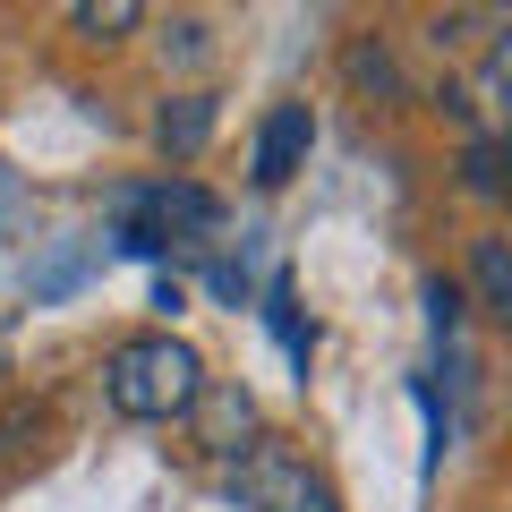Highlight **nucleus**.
<instances>
[{"mask_svg":"<svg viewBox=\"0 0 512 512\" xmlns=\"http://www.w3.org/2000/svg\"><path fill=\"white\" fill-rule=\"evenodd\" d=\"M103 393H111L120 419L171 427V419H188V410L205 402V359L180 342V333H137V342H120L103 359Z\"/></svg>","mask_w":512,"mask_h":512,"instance_id":"obj_1","label":"nucleus"},{"mask_svg":"<svg viewBox=\"0 0 512 512\" xmlns=\"http://www.w3.org/2000/svg\"><path fill=\"white\" fill-rule=\"evenodd\" d=\"M205 453H222V461H239V453H248V444H239V436H248V427H256V410H248V393H214V384H205Z\"/></svg>","mask_w":512,"mask_h":512,"instance_id":"obj_7","label":"nucleus"},{"mask_svg":"<svg viewBox=\"0 0 512 512\" xmlns=\"http://www.w3.org/2000/svg\"><path fill=\"white\" fill-rule=\"evenodd\" d=\"M69 26H77L86 43H120V35H137V26H146V9H137V0H77Z\"/></svg>","mask_w":512,"mask_h":512,"instance_id":"obj_9","label":"nucleus"},{"mask_svg":"<svg viewBox=\"0 0 512 512\" xmlns=\"http://www.w3.org/2000/svg\"><path fill=\"white\" fill-rule=\"evenodd\" d=\"M239 504L248 512H342V495L308 453H291L282 436H256L239 453Z\"/></svg>","mask_w":512,"mask_h":512,"instance_id":"obj_2","label":"nucleus"},{"mask_svg":"<svg viewBox=\"0 0 512 512\" xmlns=\"http://www.w3.org/2000/svg\"><path fill=\"white\" fill-rule=\"evenodd\" d=\"M461 188H470V197H512V154H504V137H470V154H461Z\"/></svg>","mask_w":512,"mask_h":512,"instance_id":"obj_8","label":"nucleus"},{"mask_svg":"<svg viewBox=\"0 0 512 512\" xmlns=\"http://www.w3.org/2000/svg\"><path fill=\"white\" fill-rule=\"evenodd\" d=\"M504 154H512V128H504Z\"/></svg>","mask_w":512,"mask_h":512,"instance_id":"obj_13","label":"nucleus"},{"mask_svg":"<svg viewBox=\"0 0 512 512\" xmlns=\"http://www.w3.org/2000/svg\"><path fill=\"white\" fill-rule=\"evenodd\" d=\"M470 291L495 325H512V239H478L470 248Z\"/></svg>","mask_w":512,"mask_h":512,"instance_id":"obj_6","label":"nucleus"},{"mask_svg":"<svg viewBox=\"0 0 512 512\" xmlns=\"http://www.w3.org/2000/svg\"><path fill=\"white\" fill-rule=\"evenodd\" d=\"M308 146H316V111H308V103H274L265 120H256L248 180H256V188H291L299 163H308Z\"/></svg>","mask_w":512,"mask_h":512,"instance_id":"obj_4","label":"nucleus"},{"mask_svg":"<svg viewBox=\"0 0 512 512\" xmlns=\"http://www.w3.org/2000/svg\"><path fill=\"white\" fill-rule=\"evenodd\" d=\"M205 137H214V94H171V103L154 111V146H163L171 163H197Z\"/></svg>","mask_w":512,"mask_h":512,"instance_id":"obj_5","label":"nucleus"},{"mask_svg":"<svg viewBox=\"0 0 512 512\" xmlns=\"http://www.w3.org/2000/svg\"><path fill=\"white\" fill-rule=\"evenodd\" d=\"M222 222V197L197 180H154V188H128V248H171L188 231H214Z\"/></svg>","mask_w":512,"mask_h":512,"instance_id":"obj_3","label":"nucleus"},{"mask_svg":"<svg viewBox=\"0 0 512 512\" xmlns=\"http://www.w3.org/2000/svg\"><path fill=\"white\" fill-rule=\"evenodd\" d=\"M163 43H171V52H180V60H197V52H205V26H197V18H180V26H171Z\"/></svg>","mask_w":512,"mask_h":512,"instance_id":"obj_12","label":"nucleus"},{"mask_svg":"<svg viewBox=\"0 0 512 512\" xmlns=\"http://www.w3.org/2000/svg\"><path fill=\"white\" fill-rule=\"evenodd\" d=\"M487 86H495V94L512 103V26H504L495 43H487Z\"/></svg>","mask_w":512,"mask_h":512,"instance_id":"obj_11","label":"nucleus"},{"mask_svg":"<svg viewBox=\"0 0 512 512\" xmlns=\"http://www.w3.org/2000/svg\"><path fill=\"white\" fill-rule=\"evenodd\" d=\"M350 86H376V94H402V69L384 43H350Z\"/></svg>","mask_w":512,"mask_h":512,"instance_id":"obj_10","label":"nucleus"}]
</instances>
